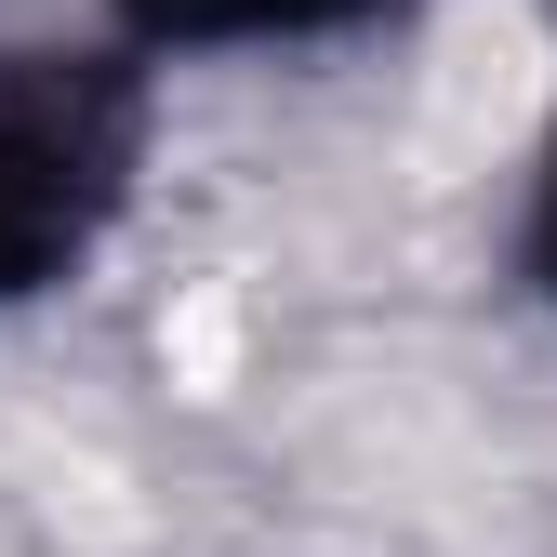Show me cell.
<instances>
[{
  "instance_id": "1",
  "label": "cell",
  "mask_w": 557,
  "mask_h": 557,
  "mask_svg": "<svg viewBox=\"0 0 557 557\" xmlns=\"http://www.w3.org/2000/svg\"><path fill=\"white\" fill-rule=\"evenodd\" d=\"M372 14H398V0H133L147 40H213V53H239V40H332V27H372Z\"/></svg>"
},
{
  "instance_id": "2",
  "label": "cell",
  "mask_w": 557,
  "mask_h": 557,
  "mask_svg": "<svg viewBox=\"0 0 557 557\" xmlns=\"http://www.w3.org/2000/svg\"><path fill=\"white\" fill-rule=\"evenodd\" d=\"M544 186H557V160H544Z\"/></svg>"
}]
</instances>
